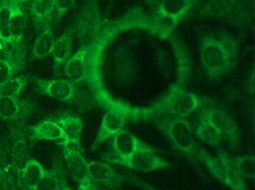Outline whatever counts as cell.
I'll use <instances>...</instances> for the list:
<instances>
[{
    "mask_svg": "<svg viewBox=\"0 0 255 190\" xmlns=\"http://www.w3.org/2000/svg\"><path fill=\"white\" fill-rule=\"evenodd\" d=\"M63 132V146L74 145L80 150L81 145L83 122L80 117L74 115H65L56 120Z\"/></svg>",
    "mask_w": 255,
    "mask_h": 190,
    "instance_id": "cell-16",
    "label": "cell"
},
{
    "mask_svg": "<svg viewBox=\"0 0 255 190\" xmlns=\"http://www.w3.org/2000/svg\"><path fill=\"white\" fill-rule=\"evenodd\" d=\"M200 114L207 117L219 130L222 139L233 149H240L242 134L240 126L231 114L218 105L206 107L200 110Z\"/></svg>",
    "mask_w": 255,
    "mask_h": 190,
    "instance_id": "cell-6",
    "label": "cell"
},
{
    "mask_svg": "<svg viewBox=\"0 0 255 190\" xmlns=\"http://www.w3.org/2000/svg\"><path fill=\"white\" fill-rule=\"evenodd\" d=\"M62 190H72L71 188H70L69 186H67V187H64Z\"/></svg>",
    "mask_w": 255,
    "mask_h": 190,
    "instance_id": "cell-34",
    "label": "cell"
},
{
    "mask_svg": "<svg viewBox=\"0 0 255 190\" xmlns=\"http://www.w3.org/2000/svg\"><path fill=\"white\" fill-rule=\"evenodd\" d=\"M88 167L95 184H102L111 190H118L124 184L130 181V177L119 173L107 161L88 162Z\"/></svg>",
    "mask_w": 255,
    "mask_h": 190,
    "instance_id": "cell-9",
    "label": "cell"
},
{
    "mask_svg": "<svg viewBox=\"0 0 255 190\" xmlns=\"http://www.w3.org/2000/svg\"><path fill=\"white\" fill-rule=\"evenodd\" d=\"M9 1L11 8L10 17V32H11V44L13 50H19L26 27V17L20 5L12 0Z\"/></svg>",
    "mask_w": 255,
    "mask_h": 190,
    "instance_id": "cell-17",
    "label": "cell"
},
{
    "mask_svg": "<svg viewBox=\"0 0 255 190\" xmlns=\"http://www.w3.org/2000/svg\"><path fill=\"white\" fill-rule=\"evenodd\" d=\"M217 105L209 98L204 97L174 84L163 98L144 109H135L134 120L149 118H185L206 107Z\"/></svg>",
    "mask_w": 255,
    "mask_h": 190,
    "instance_id": "cell-2",
    "label": "cell"
},
{
    "mask_svg": "<svg viewBox=\"0 0 255 190\" xmlns=\"http://www.w3.org/2000/svg\"><path fill=\"white\" fill-rule=\"evenodd\" d=\"M0 50H4L3 44L1 40V22H0Z\"/></svg>",
    "mask_w": 255,
    "mask_h": 190,
    "instance_id": "cell-33",
    "label": "cell"
},
{
    "mask_svg": "<svg viewBox=\"0 0 255 190\" xmlns=\"http://www.w3.org/2000/svg\"><path fill=\"white\" fill-rule=\"evenodd\" d=\"M27 77L14 76L0 85V96L2 97H19L28 84Z\"/></svg>",
    "mask_w": 255,
    "mask_h": 190,
    "instance_id": "cell-27",
    "label": "cell"
},
{
    "mask_svg": "<svg viewBox=\"0 0 255 190\" xmlns=\"http://www.w3.org/2000/svg\"><path fill=\"white\" fill-rule=\"evenodd\" d=\"M75 2L76 0H56L55 9L57 22L74 6Z\"/></svg>",
    "mask_w": 255,
    "mask_h": 190,
    "instance_id": "cell-28",
    "label": "cell"
},
{
    "mask_svg": "<svg viewBox=\"0 0 255 190\" xmlns=\"http://www.w3.org/2000/svg\"><path fill=\"white\" fill-rule=\"evenodd\" d=\"M156 124L173 147L183 154L191 164L199 169L200 162L197 156L199 147L195 142L193 130L188 117H162L157 119Z\"/></svg>",
    "mask_w": 255,
    "mask_h": 190,
    "instance_id": "cell-3",
    "label": "cell"
},
{
    "mask_svg": "<svg viewBox=\"0 0 255 190\" xmlns=\"http://www.w3.org/2000/svg\"><path fill=\"white\" fill-rule=\"evenodd\" d=\"M11 158L14 173L20 182L22 173L29 162L24 122L13 123L11 129Z\"/></svg>",
    "mask_w": 255,
    "mask_h": 190,
    "instance_id": "cell-8",
    "label": "cell"
},
{
    "mask_svg": "<svg viewBox=\"0 0 255 190\" xmlns=\"http://www.w3.org/2000/svg\"><path fill=\"white\" fill-rule=\"evenodd\" d=\"M30 137L35 140L63 139L64 135L59 125L53 120H46L28 128Z\"/></svg>",
    "mask_w": 255,
    "mask_h": 190,
    "instance_id": "cell-20",
    "label": "cell"
},
{
    "mask_svg": "<svg viewBox=\"0 0 255 190\" xmlns=\"http://www.w3.org/2000/svg\"><path fill=\"white\" fill-rule=\"evenodd\" d=\"M134 111L135 108L125 107L118 102H112L103 117L98 134L92 144V151H96L104 142L114 137L125 129L128 120H133Z\"/></svg>",
    "mask_w": 255,
    "mask_h": 190,
    "instance_id": "cell-5",
    "label": "cell"
},
{
    "mask_svg": "<svg viewBox=\"0 0 255 190\" xmlns=\"http://www.w3.org/2000/svg\"><path fill=\"white\" fill-rule=\"evenodd\" d=\"M23 65V57L20 53H10L7 59H0V85L15 76Z\"/></svg>",
    "mask_w": 255,
    "mask_h": 190,
    "instance_id": "cell-24",
    "label": "cell"
},
{
    "mask_svg": "<svg viewBox=\"0 0 255 190\" xmlns=\"http://www.w3.org/2000/svg\"><path fill=\"white\" fill-rule=\"evenodd\" d=\"M113 164L144 172L168 169L172 166L171 163L158 156L152 147L138 150L126 160L115 162Z\"/></svg>",
    "mask_w": 255,
    "mask_h": 190,
    "instance_id": "cell-7",
    "label": "cell"
},
{
    "mask_svg": "<svg viewBox=\"0 0 255 190\" xmlns=\"http://www.w3.org/2000/svg\"><path fill=\"white\" fill-rule=\"evenodd\" d=\"M197 156L199 162H201L211 175L223 185L232 190H249L246 187V181L236 170L231 157L225 151L217 149V157H213L199 147Z\"/></svg>",
    "mask_w": 255,
    "mask_h": 190,
    "instance_id": "cell-4",
    "label": "cell"
},
{
    "mask_svg": "<svg viewBox=\"0 0 255 190\" xmlns=\"http://www.w3.org/2000/svg\"><path fill=\"white\" fill-rule=\"evenodd\" d=\"M34 108L29 101L19 97L0 96V117L11 124L25 122L33 112Z\"/></svg>",
    "mask_w": 255,
    "mask_h": 190,
    "instance_id": "cell-14",
    "label": "cell"
},
{
    "mask_svg": "<svg viewBox=\"0 0 255 190\" xmlns=\"http://www.w3.org/2000/svg\"><path fill=\"white\" fill-rule=\"evenodd\" d=\"M67 186L68 185L62 166H57L53 169L45 171L37 190H62Z\"/></svg>",
    "mask_w": 255,
    "mask_h": 190,
    "instance_id": "cell-23",
    "label": "cell"
},
{
    "mask_svg": "<svg viewBox=\"0 0 255 190\" xmlns=\"http://www.w3.org/2000/svg\"><path fill=\"white\" fill-rule=\"evenodd\" d=\"M33 80L40 93L61 102H73L80 96L77 87L68 79Z\"/></svg>",
    "mask_w": 255,
    "mask_h": 190,
    "instance_id": "cell-11",
    "label": "cell"
},
{
    "mask_svg": "<svg viewBox=\"0 0 255 190\" xmlns=\"http://www.w3.org/2000/svg\"><path fill=\"white\" fill-rule=\"evenodd\" d=\"M0 190H9L8 176L1 163H0Z\"/></svg>",
    "mask_w": 255,
    "mask_h": 190,
    "instance_id": "cell-29",
    "label": "cell"
},
{
    "mask_svg": "<svg viewBox=\"0 0 255 190\" xmlns=\"http://www.w3.org/2000/svg\"><path fill=\"white\" fill-rule=\"evenodd\" d=\"M240 46L229 34L211 32L199 41V56L204 73L210 81H216L232 72L238 62Z\"/></svg>",
    "mask_w": 255,
    "mask_h": 190,
    "instance_id": "cell-1",
    "label": "cell"
},
{
    "mask_svg": "<svg viewBox=\"0 0 255 190\" xmlns=\"http://www.w3.org/2000/svg\"><path fill=\"white\" fill-rule=\"evenodd\" d=\"M45 169L35 160H29L22 173L20 184L25 190H37L38 184L42 178Z\"/></svg>",
    "mask_w": 255,
    "mask_h": 190,
    "instance_id": "cell-22",
    "label": "cell"
},
{
    "mask_svg": "<svg viewBox=\"0 0 255 190\" xmlns=\"http://www.w3.org/2000/svg\"><path fill=\"white\" fill-rule=\"evenodd\" d=\"M98 190L96 186L94 187H80L78 186V190Z\"/></svg>",
    "mask_w": 255,
    "mask_h": 190,
    "instance_id": "cell-31",
    "label": "cell"
},
{
    "mask_svg": "<svg viewBox=\"0 0 255 190\" xmlns=\"http://www.w3.org/2000/svg\"><path fill=\"white\" fill-rule=\"evenodd\" d=\"M55 37L51 27V20L44 24V29L41 31L34 43L32 58L42 59L51 55L55 43Z\"/></svg>",
    "mask_w": 255,
    "mask_h": 190,
    "instance_id": "cell-18",
    "label": "cell"
},
{
    "mask_svg": "<svg viewBox=\"0 0 255 190\" xmlns=\"http://www.w3.org/2000/svg\"><path fill=\"white\" fill-rule=\"evenodd\" d=\"M72 37L68 32L55 41L51 55L54 59V67L57 71L68 62L72 54Z\"/></svg>",
    "mask_w": 255,
    "mask_h": 190,
    "instance_id": "cell-21",
    "label": "cell"
},
{
    "mask_svg": "<svg viewBox=\"0 0 255 190\" xmlns=\"http://www.w3.org/2000/svg\"><path fill=\"white\" fill-rule=\"evenodd\" d=\"M130 181L134 183L138 187H141L143 190H159L158 189L155 188V187H152L151 185L147 184V183L135 178V177H130Z\"/></svg>",
    "mask_w": 255,
    "mask_h": 190,
    "instance_id": "cell-30",
    "label": "cell"
},
{
    "mask_svg": "<svg viewBox=\"0 0 255 190\" xmlns=\"http://www.w3.org/2000/svg\"><path fill=\"white\" fill-rule=\"evenodd\" d=\"M236 170L242 178L255 179V156L253 154H242L238 157H231Z\"/></svg>",
    "mask_w": 255,
    "mask_h": 190,
    "instance_id": "cell-25",
    "label": "cell"
},
{
    "mask_svg": "<svg viewBox=\"0 0 255 190\" xmlns=\"http://www.w3.org/2000/svg\"><path fill=\"white\" fill-rule=\"evenodd\" d=\"M194 132L198 139L212 146L219 147L223 140L214 125L201 114H199V120Z\"/></svg>",
    "mask_w": 255,
    "mask_h": 190,
    "instance_id": "cell-19",
    "label": "cell"
},
{
    "mask_svg": "<svg viewBox=\"0 0 255 190\" xmlns=\"http://www.w3.org/2000/svg\"><path fill=\"white\" fill-rule=\"evenodd\" d=\"M246 0H208L203 5L201 14L215 19L233 18L246 5Z\"/></svg>",
    "mask_w": 255,
    "mask_h": 190,
    "instance_id": "cell-15",
    "label": "cell"
},
{
    "mask_svg": "<svg viewBox=\"0 0 255 190\" xmlns=\"http://www.w3.org/2000/svg\"><path fill=\"white\" fill-rule=\"evenodd\" d=\"M64 157L68 172L74 181L80 187H94L96 184L92 181L89 174L88 162L83 157L78 149L65 145Z\"/></svg>",
    "mask_w": 255,
    "mask_h": 190,
    "instance_id": "cell-13",
    "label": "cell"
},
{
    "mask_svg": "<svg viewBox=\"0 0 255 190\" xmlns=\"http://www.w3.org/2000/svg\"><path fill=\"white\" fill-rule=\"evenodd\" d=\"M11 190H17V187H16V185H12V187H11Z\"/></svg>",
    "mask_w": 255,
    "mask_h": 190,
    "instance_id": "cell-35",
    "label": "cell"
},
{
    "mask_svg": "<svg viewBox=\"0 0 255 190\" xmlns=\"http://www.w3.org/2000/svg\"><path fill=\"white\" fill-rule=\"evenodd\" d=\"M14 2H15L16 3L19 4V5H21V4L25 3V2H29L30 0H12Z\"/></svg>",
    "mask_w": 255,
    "mask_h": 190,
    "instance_id": "cell-32",
    "label": "cell"
},
{
    "mask_svg": "<svg viewBox=\"0 0 255 190\" xmlns=\"http://www.w3.org/2000/svg\"><path fill=\"white\" fill-rule=\"evenodd\" d=\"M56 2V0H32V14L37 21L44 24L51 20Z\"/></svg>",
    "mask_w": 255,
    "mask_h": 190,
    "instance_id": "cell-26",
    "label": "cell"
},
{
    "mask_svg": "<svg viewBox=\"0 0 255 190\" xmlns=\"http://www.w3.org/2000/svg\"><path fill=\"white\" fill-rule=\"evenodd\" d=\"M148 148H150V145L144 143L130 132L123 129L113 138L112 148L116 157H106L105 160L110 163L122 161L138 150Z\"/></svg>",
    "mask_w": 255,
    "mask_h": 190,
    "instance_id": "cell-12",
    "label": "cell"
},
{
    "mask_svg": "<svg viewBox=\"0 0 255 190\" xmlns=\"http://www.w3.org/2000/svg\"><path fill=\"white\" fill-rule=\"evenodd\" d=\"M196 0H160L156 11V18L170 29L177 26L187 14Z\"/></svg>",
    "mask_w": 255,
    "mask_h": 190,
    "instance_id": "cell-10",
    "label": "cell"
}]
</instances>
